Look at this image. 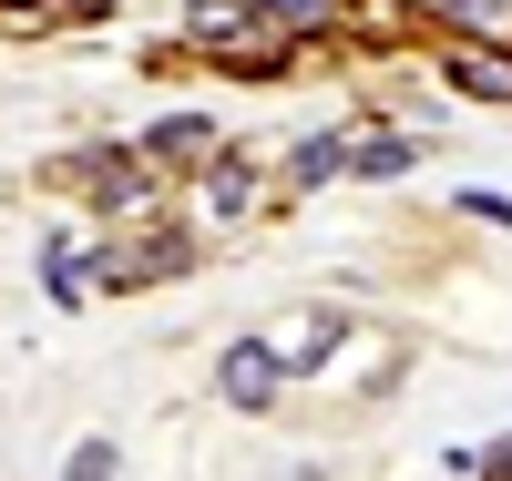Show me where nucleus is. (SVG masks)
Returning <instances> with one entry per match:
<instances>
[{"label": "nucleus", "instance_id": "obj_1", "mask_svg": "<svg viewBox=\"0 0 512 481\" xmlns=\"http://www.w3.org/2000/svg\"><path fill=\"white\" fill-rule=\"evenodd\" d=\"M226 400H236V410H267V400H277V348H267V338L226 348Z\"/></svg>", "mask_w": 512, "mask_h": 481}, {"label": "nucleus", "instance_id": "obj_2", "mask_svg": "<svg viewBox=\"0 0 512 481\" xmlns=\"http://www.w3.org/2000/svg\"><path fill=\"white\" fill-rule=\"evenodd\" d=\"M451 82H461V93H482V103H512V52H502V41H461V52H451Z\"/></svg>", "mask_w": 512, "mask_h": 481}, {"label": "nucleus", "instance_id": "obj_3", "mask_svg": "<svg viewBox=\"0 0 512 481\" xmlns=\"http://www.w3.org/2000/svg\"><path fill=\"white\" fill-rule=\"evenodd\" d=\"M205 144H216V123H205V113H175V123L144 144V164H185V154H205Z\"/></svg>", "mask_w": 512, "mask_h": 481}, {"label": "nucleus", "instance_id": "obj_4", "mask_svg": "<svg viewBox=\"0 0 512 481\" xmlns=\"http://www.w3.org/2000/svg\"><path fill=\"white\" fill-rule=\"evenodd\" d=\"M246 205H256V174H246V164L226 154L216 174H205V215H246Z\"/></svg>", "mask_w": 512, "mask_h": 481}, {"label": "nucleus", "instance_id": "obj_5", "mask_svg": "<svg viewBox=\"0 0 512 481\" xmlns=\"http://www.w3.org/2000/svg\"><path fill=\"white\" fill-rule=\"evenodd\" d=\"M328 338H338V318H308V328H287L267 348H277V359H328Z\"/></svg>", "mask_w": 512, "mask_h": 481}, {"label": "nucleus", "instance_id": "obj_6", "mask_svg": "<svg viewBox=\"0 0 512 481\" xmlns=\"http://www.w3.org/2000/svg\"><path fill=\"white\" fill-rule=\"evenodd\" d=\"M451 21L472 31V41H502V31H512V11H502V0H451Z\"/></svg>", "mask_w": 512, "mask_h": 481}, {"label": "nucleus", "instance_id": "obj_7", "mask_svg": "<svg viewBox=\"0 0 512 481\" xmlns=\"http://www.w3.org/2000/svg\"><path fill=\"white\" fill-rule=\"evenodd\" d=\"M359 174H379V185L410 174V144H400V134H369V144H359Z\"/></svg>", "mask_w": 512, "mask_h": 481}, {"label": "nucleus", "instance_id": "obj_8", "mask_svg": "<svg viewBox=\"0 0 512 481\" xmlns=\"http://www.w3.org/2000/svg\"><path fill=\"white\" fill-rule=\"evenodd\" d=\"M338 164H349V144H297V164H287V174H297V185H328Z\"/></svg>", "mask_w": 512, "mask_h": 481}, {"label": "nucleus", "instance_id": "obj_9", "mask_svg": "<svg viewBox=\"0 0 512 481\" xmlns=\"http://www.w3.org/2000/svg\"><path fill=\"white\" fill-rule=\"evenodd\" d=\"M256 11H287V31H318V21H338V0H256Z\"/></svg>", "mask_w": 512, "mask_h": 481}]
</instances>
